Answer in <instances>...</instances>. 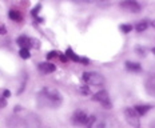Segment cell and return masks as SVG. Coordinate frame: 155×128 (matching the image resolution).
<instances>
[{
	"mask_svg": "<svg viewBox=\"0 0 155 128\" xmlns=\"http://www.w3.org/2000/svg\"><path fill=\"white\" fill-rule=\"evenodd\" d=\"M63 96L54 87H44L38 96V103L41 107H58L62 104Z\"/></svg>",
	"mask_w": 155,
	"mask_h": 128,
	"instance_id": "6da1fadb",
	"label": "cell"
},
{
	"mask_svg": "<svg viewBox=\"0 0 155 128\" xmlns=\"http://www.w3.org/2000/svg\"><path fill=\"white\" fill-rule=\"evenodd\" d=\"M150 108H151V105L143 104V105H135V108H134V110L137 111V114L140 116V115H144V114H146V112H147L148 110H150Z\"/></svg>",
	"mask_w": 155,
	"mask_h": 128,
	"instance_id": "4fadbf2b",
	"label": "cell"
},
{
	"mask_svg": "<svg viewBox=\"0 0 155 128\" xmlns=\"http://www.w3.org/2000/svg\"><path fill=\"white\" fill-rule=\"evenodd\" d=\"M3 95H4V99H7V98H9V96H11V92H9L8 89H5V91L3 92Z\"/></svg>",
	"mask_w": 155,
	"mask_h": 128,
	"instance_id": "cb8c5ba5",
	"label": "cell"
},
{
	"mask_svg": "<svg viewBox=\"0 0 155 128\" xmlns=\"http://www.w3.org/2000/svg\"><path fill=\"white\" fill-rule=\"evenodd\" d=\"M8 16H9V19L14 21H21V19H23V15H21L20 11H18V9H11Z\"/></svg>",
	"mask_w": 155,
	"mask_h": 128,
	"instance_id": "8fae6325",
	"label": "cell"
},
{
	"mask_svg": "<svg viewBox=\"0 0 155 128\" xmlns=\"http://www.w3.org/2000/svg\"><path fill=\"white\" fill-rule=\"evenodd\" d=\"M92 100L94 101H99L104 108H112V104L110 101V96H108V92L106 89H102V91L96 92L95 95L92 96Z\"/></svg>",
	"mask_w": 155,
	"mask_h": 128,
	"instance_id": "277c9868",
	"label": "cell"
},
{
	"mask_svg": "<svg viewBox=\"0 0 155 128\" xmlns=\"http://www.w3.org/2000/svg\"><path fill=\"white\" fill-rule=\"evenodd\" d=\"M153 53H154V55H155V47L153 48Z\"/></svg>",
	"mask_w": 155,
	"mask_h": 128,
	"instance_id": "83f0119b",
	"label": "cell"
},
{
	"mask_svg": "<svg viewBox=\"0 0 155 128\" xmlns=\"http://www.w3.org/2000/svg\"><path fill=\"white\" fill-rule=\"evenodd\" d=\"M60 60H62V62H67V60H68V59H67V56L66 55H63V53H60Z\"/></svg>",
	"mask_w": 155,
	"mask_h": 128,
	"instance_id": "484cf974",
	"label": "cell"
},
{
	"mask_svg": "<svg viewBox=\"0 0 155 128\" xmlns=\"http://www.w3.org/2000/svg\"><path fill=\"white\" fill-rule=\"evenodd\" d=\"M82 80L87 84L91 85H103L104 84V78L101 75V73L96 72H84L82 76Z\"/></svg>",
	"mask_w": 155,
	"mask_h": 128,
	"instance_id": "7a4b0ae2",
	"label": "cell"
},
{
	"mask_svg": "<svg viewBox=\"0 0 155 128\" xmlns=\"http://www.w3.org/2000/svg\"><path fill=\"white\" fill-rule=\"evenodd\" d=\"M80 63H83L84 66H87V64H90V60L87 59V57H80Z\"/></svg>",
	"mask_w": 155,
	"mask_h": 128,
	"instance_id": "603a6c76",
	"label": "cell"
},
{
	"mask_svg": "<svg viewBox=\"0 0 155 128\" xmlns=\"http://www.w3.org/2000/svg\"><path fill=\"white\" fill-rule=\"evenodd\" d=\"M5 105H7V100L3 98H0V108H4Z\"/></svg>",
	"mask_w": 155,
	"mask_h": 128,
	"instance_id": "7402d4cb",
	"label": "cell"
},
{
	"mask_svg": "<svg viewBox=\"0 0 155 128\" xmlns=\"http://www.w3.org/2000/svg\"><path fill=\"white\" fill-rule=\"evenodd\" d=\"M16 43L20 46V48H27L28 50V47H32V39H30L28 36H19Z\"/></svg>",
	"mask_w": 155,
	"mask_h": 128,
	"instance_id": "30bf717a",
	"label": "cell"
},
{
	"mask_svg": "<svg viewBox=\"0 0 155 128\" xmlns=\"http://www.w3.org/2000/svg\"><path fill=\"white\" fill-rule=\"evenodd\" d=\"M147 27H148V23H147L146 20H143V21H139V23L137 24L135 30H137L138 32H143V31H146V30H147Z\"/></svg>",
	"mask_w": 155,
	"mask_h": 128,
	"instance_id": "9a60e30c",
	"label": "cell"
},
{
	"mask_svg": "<svg viewBox=\"0 0 155 128\" xmlns=\"http://www.w3.org/2000/svg\"><path fill=\"white\" fill-rule=\"evenodd\" d=\"M126 68L128 71H132V72H139L142 69L140 64L139 63H134V62H126Z\"/></svg>",
	"mask_w": 155,
	"mask_h": 128,
	"instance_id": "7c38bea8",
	"label": "cell"
},
{
	"mask_svg": "<svg viewBox=\"0 0 155 128\" xmlns=\"http://www.w3.org/2000/svg\"><path fill=\"white\" fill-rule=\"evenodd\" d=\"M66 56H67V59H70V60H72V62H80V57L75 55V52H74L71 48H67V51H66Z\"/></svg>",
	"mask_w": 155,
	"mask_h": 128,
	"instance_id": "5bb4252c",
	"label": "cell"
},
{
	"mask_svg": "<svg viewBox=\"0 0 155 128\" xmlns=\"http://www.w3.org/2000/svg\"><path fill=\"white\" fill-rule=\"evenodd\" d=\"M5 34H7L5 27H2V25H0V35H5Z\"/></svg>",
	"mask_w": 155,
	"mask_h": 128,
	"instance_id": "d4e9b609",
	"label": "cell"
},
{
	"mask_svg": "<svg viewBox=\"0 0 155 128\" xmlns=\"http://www.w3.org/2000/svg\"><path fill=\"white\" fill-rule=\"evenodd\" d=\"M119 5H120V8L126 9V11L134 12V14H138L142 9V5L138 2H135V0H126V2H122Z\"/></svg>",
	"mask_w": 155,
	"mask_h": 128,
	"instance_id": "5b68a950",
	"label": "cell"
},
{
	"mask_svg": "<svg viewBox=\"0 0 155 128\" xmlns=\"http://www.w3.org/2000/svg\"><path fill=\"white\" fill-rule=\"evenodd\" d=\"M88 119H90V116L83 111H76L75 114L72 115V123L76 124V126H84V124L87 126Z\"/></svg>",
	"mask_w": 155,
	"mask_h": 128,
	"instance_id": "8992f818",
	"label": "cell"
},
{
	"mask_svg": "<svg viewBox=\"0 0 155 128\" xmlns=\"http://www.w3.org/2000/svg\"><path fill=\"white\" fill-rule=\"evenodd\" d=\"M120 30H122V32H124V34H128V32L132 31V25L131 24H122Z\"/></svg>",
	"mask_w": 155,
	"mask_h": 128,
	"instance_id": "e0dca14e",
	"label": "cell"
},
{
	"mask_svg": "<svg viewBox=\"0 0 155 128\" xmlns=\"http://www.w3.org/2000/svg\"><path fill=\"white\" fill-rule=\"evenodd\" d=\"M79 91L82 92V94H84V95H88L90 92H91V91H90V88H88V87H80V88H79Z\"/></svg>",
	"mask_w": 155,
	"mask_h": 128,
	"instance_id": "ffe728a7",
	"label": "cell"
},
{
	"mask_svg": "<svg viewBox=\"0 0 155 128\" xmlns=\"http://www.w3.org/2000/svg\"><path fill=\"white\" fill-rule=\"evenodd\" d=\"M124 117L127 120V123L134 128H139L140 127V121H139V115L137 114V111L134 108L128 107L124 110Z\"/></svg>",
	"mask_w": 155,
	"mask_h": 128,
	"instance_id": "3957f363",
	"label": "cell"
},
{
	"mask_svg": "<svg viewBox=\"0 0 155 128\" xmlns=\"http://www.w3.org/2000/svg\"><path fill=\"white\" fill-rule=\"evenodd\" d=\"M137 52L139 53V55L144 56V52H146V50H144V48H142V47H137Z\"/></svg>",
	"mask_w": 155,
	"mask_h": 128,
	"instance_id": "44dd1931",
	"label": "cell"
},
{
	"mask_svg": "<svg viewBox=\"0 0 155 128\" xmlns=\"http://www.w3.org/2000/svg\"><path fill=\"white\" fill-rule=\"evenodd\" d=\"M41 9V5L40 4H38L35 8H32V11H31V14H32V16H35V18H38V14H39V11Z\"/></svg>",
	"mask_w": 155,
	"mask_h": 128,
	"instance_id": "ac0fdd59",
	"label": "cell"
},
{
	"mask_svg": "<svg viewBox=\"0 0 155 128\" xmlns=\"http://www.w3.org/2000/svg\"><path fill=\"white\" fill-rule=\"evenodd\" d=\"M19 55H20L21 59H30V57H31V53H30V51H28L27 48H20Z\"/></svg>",
	"mask_w": 155,
	"mask_h": 128,
	"instance_id": "2e32d148",
	"label": "cell"
},
{
	"mask_svg": "<svg viewBox=\"0 0 155 128\" xmlns=\"http://www.w3.org/2000/svg\"><path fill=\"white\" fill-rule=\"evenodd\" d=\"M24 124L27 128H40V120L36 115H32L30 114L28 117L24 119Z\"/></svg>",
	"mask_w": 155,
	"mask_h": 128,
	"instance_id": "52a82bcc",
	"label": "cell"
},
{
	"mask_svg": "<svg viewBox=\"0 0 155 128\" xmlns=\"http://www.w3.org/2000/svg\"><path fill=\"white\" fill-rule=\"evenodd\" d=\"M144 87H146V91L148 92V94L155 96V75L150 76V78L146 80V83H144Z\"/></svg>",
	"mask_w": 155,
	"mask_h": 128,
	"instance_id": "9c48e42d",
	"label": "cell"
},
{
	"mask_svg": "<svg viewBox=\"0 0 155 128\" xmlns=\"http://www.w3.org/2000/svg\"><path fill=\"white\" fill-rule=\"evenodd\" d=\"M58 55H59V52H56V51H51V52H48V55H47V59L50 60V59H52V57L58 56Z\"/></svg>",
	"mask_w": 155,
	"mask_h": 128,
	"instance_id": "d6986e66",
	"label": "cell"
},
{
	"mask_svg": "<svg viewBox=\"0 0 155 128\" xmlns=\"http://www.w3.org/2000/svg\"><path fill=\"white\" fill-rule=\"evenodd\" d=\"M39 69H40L41 73H51L56 69L55 64H51L50 62H44V63H39Z\"/></svg>",
	"mask_w": 155,
	"mask_h": 128,
	"instance_id": "ba28073f",
	"label": "cell"
},
{
	"mask_svg": "<svg viewBox=\"0 0 155 128\" xmlns=\"http://www.w3.org/2000/svg\"><path fill=\"white\" fill-rule=\"evenodd\" d=\"M151 128H155V121H153V123H151Z\"/></svg>",
	"mask_w": 155,
	"mask_h": 128,
	"instance_id": "4316f807",
	"label": "cell"
}]
</instances>
